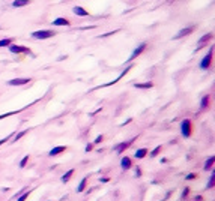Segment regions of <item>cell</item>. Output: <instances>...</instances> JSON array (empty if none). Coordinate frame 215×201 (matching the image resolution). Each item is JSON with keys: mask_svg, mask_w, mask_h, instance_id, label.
Here are the masks:
<instances>
[{"mask_svg": "<svg viewBox=\"0 0 215 201\" xmlns=\"http://www.w3.org/2000/svg\"><path fill=\"white\" fill-rule=\"evenodd\" d=\"M92 147H93L92 144H87V146H86V152H90V150H92Z\"/></svg>", "mask_w": 215, "mask_h": 201, "instance_id": "1f68e13d", "label": "cell"}, {"mask_svg": "<svg viewBox=\"0 0 215 201\" xmlns=\"http://www.w3.org/2000/svg\"><path fill=\"white\" fill-rule=\"evenodd\" d=\"M212 38H214L212 33H206V35H203V36L199 39V42H197V50L203 48V47H205V44H208L209 41H212Z\"/></svg>", "mask_w": 215, "mask_h": 201, "instance_id": "52a82bcc", "label": "cell"}, {"mask_svg": "<svg viewBox=\"0 0 215 201\" xmlns=\"http://www.w3.org/2000/svg\"><path fill=\"white\" fill-rule=\"evenodd\" d=\"M191 131H193V126H191V122H189L188 119L182 120V123H181V132H182V137L188 138V137L191 135Z\"/></svg>", "mask_w": 215, "mask_h": 201, "instance_id": "7a4b0ae2", "label": "cell"}, {"mask_svg": "<svg viewBox=\"0 0 215 201\" xmlns=\"http://www.w3.org/2000/svg\"><path fill=\"white\" fill-rule=\"evenodd\" d=\"M196 201H203V197H200V195H199V197L196 198Z\"/></svg>", "mask_w": 215, "mask_h": 201, "instance_id": "e575fe53", "label": "cell"}, {"mask_svg": "<svg viewBox=\"0 0 215 201\" xmlns=\"http://www.w3.org/2000/svg\"><path fill=\"white\" fill-rule=\"evenodd\" d=\"M161 149H162L161 146H156V147H155V149H154L152 152H151V158H155V156H156V155H158V153L161 152Z\"/></svg>", "mask_w": 215, "mask_h": 201, "instance_id": "603a6c76", "label": "cell"}, {"mask_svg": "<svg viewBox=\"0 0 215 201\" xmlns=\"http://www.w3.org/2000/svg\"><path fill=\"white\" fill-rule=\"evenodd\" d=\"M86 183H87V177H83V180L80 182V185L77 188V192H83L86 189Z\"/></svg>", "mask_w": 215, "mask_h": 201, "instance_id": "d6986e66", "label": "cell"}, {"mask_svg": "<svg viewBox=\"0 0 215 201\" xmlns=\"http://www.w3.org/2000/svg\"><path fill=\"white\" fill-rule=\"evenodd\" d=\"M134 87H137V89H151L152 83L148 81V83H143V84H134Z\"/></svg>", "mask_w": 215, "mask_h": 201, "instance_id": "ffe728a7", "label": "cell"}, {"mask_svg": "<svg viewBox=\"0 0 215 201\" xmlns=\"http://www.w3.org/2000/svg\"><path fill=\"white\" fill-rule=\"evenodd\" d=\"M72 12H74L75 15H78V17H87V15H89V12H87L84 8H81V6H75V8L72 9Z\"/></svg>", "mask_w": 215, "mask_h": 201, "instance_id": "30bf717a", "label": "cell"}, {"mask_svg": "<svg viewBox=\"0 0 215 201\" xmlns=\"http://www.w3.org/2000/svg\"><path fill=\"white\" fill-rule=\"evenodd\" d=\"M194 26H189V27H186V29H182V30H179L175 36H173V39H181V38H184V36H186V35H189V33H193L194 32Z\"/></svg>", "mask_w": 215, "mask_h": 201, "instance_id": "8992f818", "label": "cell"}, {"mask_svg": "<svg viewBox=\"0 0 215 201\" xmlns=\"http://www.w3.org/2000/svg\"><path fill=\"white\" fill-rule=\"evenodd\" d=\"M214 161H215V158H214V156H211V158H209V159L205 162V167H203V168H205V171H209V170L212 168V165H214Z\"/></svg>", "mask_w": 215, "mask_h": 201, "instance_id": "2e32d148", "label": "cell"}, {"mask_svg": "<svg viewBox=\"0 0 215 201\" xmlns=\"http://www.w3.org/2000/svg\"><path fill=\"white\" fill-rule=\"evenodd\" d=\"M132 141H134V140H131V141H127V143H121V144H116L113 149H114V152H116V153H122L125 149H128V147L132 144Z\"/></svg>", "mask_w": 215, "mask_h": 201, "instance_id": "ba28073f", "label": "cell"}, {"mask_svg": "<svg viewBox=\"0 0 215 201\" xmlns=\"http://www.w3.org/2000/svg\"><path fill=\"white\" fill-rule=\"evenodd\" d=\"M27 132H29V129H24V131H21L20 134H17V135L14 137V141H18L20 138H23V137H24V135H26V134H27Z\"/></svg>", "mask_w": 215, "mask_h": 201, "instance_id": "44dd1931", "label": "cell"}, {"mask_svg": "<svg viewBox=\"0 0 215 201\" xmlns=\"http://www.w3.org/2000/svg\"><path fill=\"white\" fill-rule=\"evenodd\" d=\"M214 182H215V176L212 174L211 179H209V182H208V185H206V188H208V189H212V188H214Z\"/></svg>", "mask_w": 215, "mask_h": 201, "instance_id": "cb8c5ba5", "label": "cell"}, {"mask_svg": "<svg viewBox=\"0 0 215 201\" xmlns=\"http://www.w3.org/2000/svg\"><path fill=\"white\" fill-rule=\"evenodd\" d=\"M188 194H189V188H185V189L182 191V195H181V198H185V197H188Z\"/></svg>", "mask_w": 215, "mask_h": 201, "instance_id": "f1b7e54d", "label": "cell"}, {"mask_svg": "<svg viewBox=\"0 0 215 201\" xmlns=\"http://www.w3.org/2000/svg\"><path fill=\"white\" fill-rule=\"evenodd\" d=\"M146 155H148V149H138V150L135 152V158H137V159H143Z\"/></svg>", "mask_w": 215, "mask_h": 201, "instance_id": "9a60e30c", "label": "cell"}, {"mask_svg": "<svg viewBox=\"0 0 215 201\" xmlns=\"http://www.w3.org/2000/svg\"><path fill=\"white\" fill-rule=\"evenodd\" d=\"M18 111H11V113H6V114H0V120L2 119H5V117H9V116H12V114H17Z\"/></svg>", "mask_w": 215, "mask_h": 201, "instance_id": "4316f807", "label": "cell"}, {"mask_svg": "<svg viewBox=\"0 0 215 201\" xmlns=\"http://www.w3.org/2000/svg\"><path fill=\"white\" fill-rule=\"evenodd\" d=\"M30 3V0H14L12 2V6L14 8H23V6H26Z\"/></svg>", "mask_w": 215, "mask_h": 201, "instance_id": "4fadbf2b", "label": "cell"}, {"mask_svg": "<svg viewBox=\"0 0 215 201\" xmlns=\"http://www.w3.org/2000/svg\"><path fill=\"white\" fill-rule=\"evenodd\" d=\"M29 195H30V191H29V192H24V194H23V195H21L17 201H26V200L29 198Z\"/></svg>", "mask_w": 215, "mask_h": 201, "instance_id": "484cf974", "label": "cell"}, {"mask_svg": "<svg viewBox=\"0 0 215 201\" xmlns=\"http://www.w3.org/2000/svg\"><path fill=\"white\" fill-rule=\"evenodd\" d=\"M102 140H104V137H102V135H99V137H97V140H95L93 143H95V144H99Z\"/></svg>", "mask_w": 215, "mask_h": 201, "instance_id": "f546056e", "label": "cell"}, {"mask_svg": "<svg viewBox=\"0 0 215 201\" xmlns=\"http://www.w3.org/2000/svg\"><path fill=\"white\" fill-rule=\"evenodd\" d=\"M196 177H197V176H196L194 173H189V174H186V176H185V179H186V180H194Z\"/></svg>", "mask_w": 215, "mask_h": 201, "instance_id": "83f0119b", "label": "cell"}, {"mask_svg": "<svg viewBox=\"0 0 215 201\" xmlns=\"http://www.w3.org/2000/svg\"><path fill=\"white\" fill-rule=\"evenodd\" d=\"M9 51L14 53V54H21V53L30 54V50L27 47H21V45H9Z\"/></svg>", "mask_w": 215, "mask_h": 201, "instance_id": "3957f363", "label": "cell"}, {"mask_svg": "<svg viewBox=\"0 0 215 201\" xmlns=\"http://www.w3.org/2000/svg\"><path fill=\"white\" fill-rule=\"evenodd\" d=\"M209 95H206V96H203L202 98V102H200V108L202 110H205V108H208V105H209Z\"/></svg>", "mask_w": 215, "mask_h": 201, "instance_id": "ac0fdd59", "label": "cell"}, {"mask_svg": "<svg viewBox=\"0 0 215 201\" xmlns=\"http://www.w3.org/2000/svg\"><path fill=\"white\" fill-rule=\"evenodd\" d=\"M108 180H110V179H108V177H102V179H101V182H104V183H107Z\"/></svg>", "mask_w": 215, "mask_h": 201, "instance_id": "836d02e7", "label": "cell"}, {"mask_svg": "<svg viewBox=\"0 0 215 201\" xmlns=\"http://www.w3.org/2000/svg\"><path fill=\"white\" fill-rule=\"evenodd\" d=\"M121 165H122L124 170H129L132 164H131V159L128 158V156H125V158H122V161H121Z\"/></svg>", "mask_w": 215, "mask_h": 201, "instance_id": "5bb4252c", "label": "cell"}, {"mask_svg": "<svg viewBox=\"0 0 215 201\" xmlns=\"http://www.w3.org/2000/svg\"><path fill=\"white\" fill-rule=\"evenodd\" d=\"M11 44H12V39H11V38H6V39L0 41V47H6V45H11Z\"/></svg>", "mask_w": 215, "mask_h": 201, "instance_id": "7402d4cb", "label": "cell"}, {"mask_svg": "<svg viewBox=\"0 0 215 201\" xmlns=\"http://www.w3.org/2000/svg\"><path fill=\"white\" fill-rule=\"evenodd\" d=\"M53 24H54V26H69L71 23H69L66 18H62V17H60V18H56V20L53 21Z\"/></svg>", "mask_w": 215, "mask_h": 201, "instance_id": "7c38bea8", "label": "cell"}, {"mask_svg": "<svg viewBox=\"0 0 215 201\" xmlns=\"http://www.w3.org/2000/svg\"><path fill=\"white\" fill-rule=\"evenodd\" d=\"M66 150V146H57V147H53L51 150H50V156H57L59 153H62V152H65Z\"/></svg>", "mask_w": 215, "mask_h": 201, "instance_id": "8fae6325", "label": "cell"}, {"mask_svg": "<svg viewBox=\"0 0 215 201\" xmlns=\"http://www.w3.org/2000/svg\"><path fill=\"white\" fill-rule=\"evenodd\" d=\"M72 174H74V170H69V171H66V173L63 174V177H62V182H63V183L69 182V179L72 177Z\"/></svg>", "mask_w": 215, "mask_h": 201, "instance_id": "e0dca14e", "label": "cell"}, {"mask_svg": "<svg viewBox=\"0 0 215 201\" xmlns=\"http://www.w3.org/2000/svg\"><path fill=\"white\" fill-rule=\"evenodd\" d=\"M146 45H148V44H146V42H141V44H140V45H138V47H137V48H135V50L132 51V54H131V57L128 59V62H131V60H134L135 57H138V56H140V54H141L143 51H145V50H146Z\"/></svg>", "mask_w": 215, "mask_h": 201, "instance_id": "277c9868", "label": "cell"}, {"mask_svg": "<svg viewBox=\"0 0 215 201\" xmlns=\"http://www.w3.org/2000/svg\"><path fill=\"white\" fill-rule=\"evenodd\" d=\"M11 137H12V135H9V137H6V138H2V140H0V146H2V144H5V143H6V141H8Z\"/></svg>", "mask_w": 215, "mask_h": 201, "instance_id": "4dcf8cb0", "label": "cell"}, {"mask_svg": "<svg viewBox=\"0 0 215 201\" xmlns=\"http://www.w3.org/2000/svg\"><path fill=\"white\" fill-rule=\"evenodd\" d=\"M30 81V78H14L11 81H8L9 86H24Z\"/></svg>", "mask_w": 215, "mask_h": 201, "instance_id": "9c48e42d", "label": "cell"}, {"mask_svg": "<svg viewBox=\"0 0 215 201\" xmlns=\"http://www.w3.org/2000/svg\"><path fill=\"white\" fill-rule=\"evenodd\" d=\"M54 35H56L54 30H36L32 33L35 39H48V38H53Z\"/></svg>", "mask_w": 215, "mask_h": 201, "instance_id": "6da1fadb", "label": "cell"}, {"mask_svg": "<svg viewBox=\"0 0 215 201\" xmlns=\"http://www.w3.org/2000/svg\"><path fill=\"white\" fill-rule=\"evenodd\" d=\"M135 176H137V177H140V176H141V171H140V168H137V170H135Z\"/></svg>", "mask_w": 215, "mask_h": 201, "instance_id": "d6a6232c", "label": "cell"}, {"mask_svg": "<svg viewBox=\"0 0 215 201\" xmlns=\"http://www.w3.org/2000/svg\"><path fill=\"white\" fill-rule=\"evenodd\" d=\"M211 62H212V48H211L209 53L202 59V62H200V68H202V69H208L209 66H211Z\"/></svg>", "mask_w": 215, "mask_h": 201, "instance_id": "5b68a950", "label": "cell"}, {"mask_svg": "<svg viewBox=\"0 0 215 201\" xmlns=\"http://www.w3.org/2000/svg\"><path fill=\"white\" fill-rule=\"evenodd\" d=\"M27 161H29V156H24V158L21 159V162H20V168H24L26 164H27Z\"/></svg>", "mask_w": 215, "mask_h": 201, "instance_id": "d4e9b609", "label": "cell"}]
</instances>
